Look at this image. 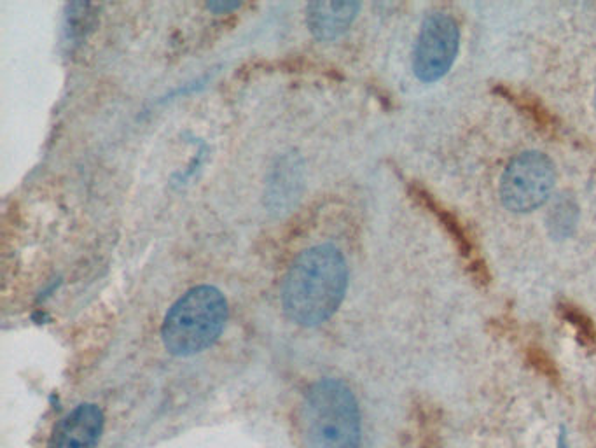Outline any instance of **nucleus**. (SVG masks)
<instances>
[{"label":"nucleus","mask_w":596,"mask_h":448,"mask_svg":"<svg viewBox=\"0 0 596 448\" xmlns=\"http://www.w3.org/2000/svg\"><path fill=\"white\" fill-rule=\"evenodd\" d=\"M347 261L334 245H315L292 261L282 287L284 312L301 326H319L345 298Z\"/></svg>","instance_id":"nucleus-1"},{"label":"nucleus","mask_w":596,"mask_h":448,"mask_svg":"<svg viewBox=\"0 0 596 448\" xmlns=\"http://www.w3.org/2000/svg\"><path fill=\"white\" fill-rule=\"evenodd\" d=\"M305 448H359L361 413L345 382L324 378L310 387L301 408Z\"/></svg>","instance_id":"nucleus-2"},{"label":"nucleus","mask_w":596,"mask_h":448,"mask_svg":"<svg viewBox=\"0 0 596 448\" xmlns=\"http://www.w3.org/2000/svg\"><path fill=\"white\" fill-rule=\"evenodd\" d=\"M228 321V303L219 289L193 287L168 310L161 336L170 354L195 356L221 336Z\"/></svg>","instance_id":"nucleus-3"},{"label":"nucleus","mask_w":596,"mask_h":448,"mask_svg":"<svg viewBox=\"0 0 596 448\" xmlns=\"http://www.w3.org/2000/svg\"><path fill=\"white\" fill-rule=\"evenodd\" d=\"M555 181L553 161L546 154L527 151L509 161L500 179V198L513 212H532L548 202Z\"/></svg>","instance_id":"nucleus-4"},{"label":"nucleus","mask_w":596,"mask_h":448,"mask_svg":"<svg viewBox=\"0 0 596 448\" xmlns=\"http://www.w3.org/2000/svg\"><path fill=\"white\" fill-rule=\"evenodd\" d=\"M460 44L457 21L450 14L434 13L425 18L413 53V70L423 83H436L448 74Z\"/></svg>","instance_id":"nucleus-5"},{"label":"nucleus","mask_w":596,"mask_h":448,"mask_svg":"<svg viewBox=\"0 0 596 448\" xmlns=\"http://www.w3.org/2000/svg\"><path fill=\"white\" fill-rule=\"evenodd\" d=\"M102 429L104 412L97 405H79L58 422L48 448H95Z\"/></svg>","instance_id":"nucleus-6"},{"label":"nucleus","mask_w":596,"mask_h":448,"mask_svg":"<svg viewBox=\"0 0 596 448\" xmlns=\"http://www.w3.org/2000/svg\"><path fill=\"white\" fill-rule=\"evenodd\" d=\"M357 11V2H312L306 7V23L317 39L331 41L347 32Z\"/></svg>","instance_id":"nucleus-7"},{"label":"nucleus","mask_w":596,"mask_h":448,"mask_svg":"<svg viewBox=\"0 0 596 448\" xmlns=\"http://www.w3.org/2000/svg\"><path fill=\"white\" fill-rule=\"evenodd\" d=\"M416 195H418V198L425 203V207H427L430 212H434V214H436L437 219L441 221V224H443L444 228L450 231L451 237L457 240L458 249L462 251V254H465V256H467V254H471V242H469V238H467V235H465L464 228L458 224L457 219L451 216L448 210H444L443 207H439V205H437V203L434 202V200H432L430 195H427V193L420 191V193H416Z\"/></svg>","instance_id":"nucleus-8"},{"label":"nucleus","mask_w":596,"mask_h":448,"mask_svg":"<svg viewBox=\"0 0 596 448\" xmlns=\"http://www.w3.org/2000/svg\"><path fill=\"white\" fill-rule=\"evenodd\" d=\"M576 207H572L570 203L562 202L556 205V209L551 212V231L558 235V237H565L569 235V228L576 226Z\"/></svg>","instance_id":"nucleus-9"},{"label":"nucleus","mask_w":596,"mask_h":448,"mask_svg":"<svg viewBox=\"0 0 596 448\" xmlns=\"http://www.w3.org/2000/svg\"><path fill=\"white\" fill-rule=\"evenodd\" d=\"M562 310L565 312V317L569 319L570 324L576 326L579 335L586 336V338H590L591 342H595L596 335L595 331H593V326H591V322L583 314H579L572 307H563Z\"/></svg>","instance_id":"nucleus-10"},{"label":"nucleus","mask_w":596,"mask_h":448,"mask_svg":"<svg viewBox=\"0 0 596 448\" xmlns=\"http://www.w3.org/2000/svg\"><path fill=\"white\" fill-rule=\"evenodd\" d=\"M207 7L215 13H228V11L238 9L240 2H222L221 0V2H208Z\"/></svg>","instance_id":"nucleus-11"}]
</instances>
